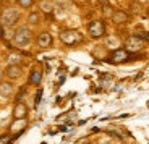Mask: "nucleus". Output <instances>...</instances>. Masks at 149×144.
<instances>
[{
  "label": "nucleus",
  "mask_w": 149,
  "mask_h": 144,
  "mask_svg": "<svg viewBox=\"0 0 149 144\" xmlns=\"http://www.w3.org/2000/svg\"><path fill=\"white\" fill-rule=\"evenodd\" d=\"M13 45L18 49H24L29 45L31 42V29L28 28V26H19L18 29L15 31V34H13Z\"/></svg>",
  "instance_id": "nucleus-1"
},
{
  "label": "nucleus",
  "mask_w": 149,
  "mask_h": 144,
  "mask_svg": "<svg viewBox=\"0 0 149 144\" xmlns=\"http://www.w3.org/2000/svg\"><path fill=\"white\" fill-rule=\"evenodd\" d=\"M19 16L21 15H19V11L16 8L8 7L0 13V23L3 26H7V28H11V26H15L19 21Z\"/></svg>",
  "instance_id": "nucleus-2"
},
{
  "label": "nucleus",
  "mask_w": 149,
  "mask_h": 144,
  "mask_svg": "<svg viewBox=\"0 0 149 144\" xmlns=\"http://www.w3.org/2000/svg\"><path fill=\"white\" fill-rule=\"evenodd\" d=\"M60 41L65 45H76L79 42H83V36L76 29H63L60 33Z\"/></svg>",
  "instance_id": "nucleus-3"
},
{
  "label": "nucleus",
  "mask_w": 149,
  "mask_h": 144,
  "mask_svg": "<svg viewBox=\"0 0 149 144\" xmlns=\"http://www.w3.org/2000/svg\"><path fill=\"white\" fill-rule=\"evenodd\" d=\"M88 33L93 39H101L102 36L105 34V24L104 21L101 19H96V21H91L88 24Z\"/></svg>",
  "instance_id": "nucleus-4"
},
{
  "label": "nucleus",
  "mask_w": 149,
  "mask_h": 144,
  "mask_svg": "<svg viewBox=\"0 0 149 144\" xmlns=\"http://www.w3.org/2000/svg\"><path fill=\"white\" fill-rule=\"evenodd\" d=\"M143 45H144V39L139 34L138 36H130L125 42V47H127L128 52H138L143 49Z\"/></svg>",
  "instance_id": "nucleus-5"
},
{
  "label": "nucleus",
  "mask_w": 149,
  "mask_h": 144,
  "mask_svg": "<svg viewBox=\"0 0 149 144\" xmlns=\"http://www.w3.org/2000/svg\"><path fill=\"white\" fill-rule=\"evenodd\" d=\"M128 58H130V57H128L127 49H117V50H113L110 54V57H109V60H110L112 63H123V62H127Z\"/></svg>",
  "instance_id": "nucleus-6"
},
{
  "label": "nucleus",
  "mask_w": 149,
  "mask_h": 144,
  "mask_svg": "<svg viewBox=\"0 0 149 144\" xmlns=\"http://www.w3.org/2000/svg\"><path fill=\"white\" fill-rule=\"evenodd\" d=\"M52 42H54V39H52V36H50V33L44 31V33H41L39 36H37L36 44L39 45L41 49H49L50 45H52Z\"/></svg>",
  "instance_id": "nucleus-7"
},
{
  "label": "nucleus",
  "mask_w": 149,
  "mask_h": 144,
  "mask_svg": "<svg viewBox=\"0 0 149 144\" xmlns=\"http://www.w3.org/2000/svg\"><path fill=\"white\" fill-rule=\"evenodd\" d=\"M21 73H23V70H21V67H19L18 63L8 65L7 71H5V74H7L10 79H16V78H19V76H21Z\"/></svg>",
  "instance_id": "nucleus-8"
},
{
  "label": "nucleus",
  "mask_w": 149,
  "mask_h": 144,
  "mask_svg": "<svg viewBox=\"0 0 149 144\" xmlns=\"http://www.w3.org/2000/svg\"><path fill=\"white\" fill-rule=\"evenodd\" d=\"M26 115H28V107L23 102H18L15 105V109H13V117L16 120H23Z\"/></svg>",
  "instance_id": "nucleus-9"
},
{
  "label": "nucleus",
  "mask_w": 149,
  "mask_h": 144,
  "mask_svg": "<svg viewBox=\"0 0 149 144\" xmlns=\"http://www.w3.org/2000/svg\"><path fill=\"white\" fill-rule=\"evenodd\" d=\"M11 94H13V84H11V83H8V81L0 83V97L8 99Z\"/></svg>",
  "instance_id": "nucleus-10"
},
{
  "label": "nucleus",
  "mask_w": 149,
  "mask_h": 144,
  "mask_svg": "<svg viewBox=\"0 0 149 144\" xmlns=\"http://www.w3.org/2000/svg\"><path fill=\"white\" fill-rule=\"evenodd\" d=\"M112 21L115 24H123V23L128 21V15L125 11H113L112 13Z\"/></svg>",
  "instance_id": "nucleus-11"
},
{
  "label": "nucleus",
  "mask_w": 149,
  "mask_h": 144,
  "mask_svg": "<svg viewBox=\"0 0 149 144\" xmlns=\"http://www.w3.org/2000/svg\"><path fill=\"white\" fill-rule=\"evenodd\" d=\"M41 79H42V73L39 70H33V71H31V74H29V83H31V84L39 86Z\"/></svg>",
  "instance_id": "nucleus-12"
},
{
  "label": "nucleus",
  "mask_w": 149,
  "mask_h": 144,
  "mask_svg": "<svg viewBox=\"0 0 149 144\" xmlns=\"http://www.w3.org/2000/svg\"><path fill=\"white\" fill-rule=\"evenodd\" d=\"M19 60H21V57H19L18 54H13V52H11L10 55H8V65H13V63H19Z\"/></svg>",
  "instance_id": "nucleus-13"
},
{
  "label": "nucleus",
  "mask_w": 149,
  "mask_h": 144,
  "mask_svg": "<svg viewBox=\"0 0 149 144\" xmlns=\"http://www.w3.org/2000/svg\"><path fill=\"white\" fill-rule=\"evenodd\" d=\"M39 13H31L29 16H28V21L31 23V24H37V23H39Z\"/></svg>",
  "instance_id": "nucleus-14"
},
{
  "label": "nucleus",
  "mask_w": 149,
  "mask_h": 144,
  "mask_svg": "<svg viewBox=\"0 0 149 144\" xmlns=\"http://www.w3.org/2000/svg\"><path fill=\"white\" fill-rule=\"evenodd\" d=\"M33 2L34 0H18V5L21 8H31L33 7Z\"/></svg>",
  "instance_id": "nucleus-15"
},
{
  "label": "nucleus",
  "mask_w": 149,
  "mask_h": 144,
  "mask_svg": "<svg viewBox=\"0 0 149 144\" xmlns=\"http://www.w3.org/2000/svg\"><path fill=\"white\" fill-rule=\"evenodd\" d=\"M11 139H13V138L8 136V134H7V136H0V144H3V143H10Z\"/></svg>",
  "instance_id": "nucleus-16"
},
{
  "label": "nucleus",
  "mask_w": 149,
  "mask_h": 144,
  "mask_svg": "<svg viewBox=\"0 0 149 144\" xmlns=\"http://www.w3.org/2000/svg\"><path fill=\"white\" fill-rule=\"evenodd\" d=\"M41 96H42V89H39V91H37V96H36V105H39V102H41Z\"/></svg>",
  "instance_id": "nucleus-17"
},
{
  "label": "nucleus",
  "mask_w": 149,
  "mask_h": 144,
  "mask_svg": "<svg viewBox=\"0 0 149 144\" xmlns=\"http://www.w3.org/2000/svg\"><path fill=\"white\" fill-rule=\"evenodd\" d=\"M104 13H105V15H109V16H112V13H113V11L110 10V7H107V5H105V7H104Z\"/></svg>",
  "instance_id": "nucleus-18"
},
{
  "label": "nucleus",
  "mask_w": 149,
  "mask_h": 144,
  "mask_svg": "<svg viewBox=\"0 0 149 144\" xmlns=\"http://www.w3.org/2000/svg\"><path fill=\"white\" fill-rule=\"evenodd\" d=\"M139 36L144 39V42H149V33H143V34H139Z\"/></svg>",
  "instance_id": "nucleus-19"
},
{
  "label": "nucleus",
  "mask_w": 149,
  "mask_h": 144,
  "mask_svg": "<svg viewBox=\"0 0 149 144\" xmlns=\"http://www.w3.org/2000/svg\"><path fill=\"white\" fill-rule=\"evenodd\" d=\"M42 10H45V11H50V10H52V7H50V5H47V3H42Z\"/></svg>",
  "instance_id": "nucleus-20"
},
{
  "label": "nucleus",
  "mask_w": 149,
  "mask_h": 144,
  "mask_svg": "<svg viewBox=\"0 0 149 144\" xmlns=\"http://www.w3.org/2000/svg\"><path fill=\"white\" fill-rule=\"evenodd\" d=\"M3 74H5V73H3L2 70H0V81H2V78H3Z\"/></svg>",
  "instance_id": "nucleus-21"
},
{
  "label": "nucleus",
  "mask_w": 149,
  "mask_h": 144,
  "mask_svg": "<svg viewBox=\"0 0 149 144\" xmlns=\"http://www.w3.org/2000/svg\"><path fill=\"white\" fill-rule=\"evenodd\" d=\"M2 36H3V33H2V29H0V37H2Z\"/></svg>",
  "instance_id": "nucleus-22"
}]
</instances>
